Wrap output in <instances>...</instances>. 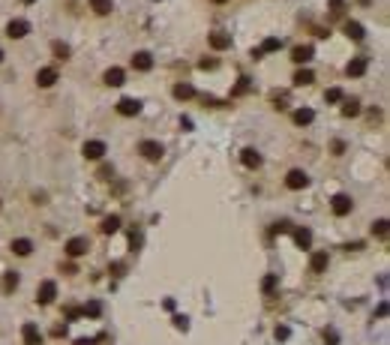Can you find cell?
Returning <instances> with one entry per match:
<instances>
[{"label": "cell", "instance_id": "6da1fadb", "mask_svg": "<svg viewBox=\"0 0 390 345\" xmlns=\"http://www.w3.org/2000/svg\"><path fill=\"white\" fill-rule=\"evenodd\" d=\"M138 150L144 153V159H150V162H159L162 159V144L159 141H141Z\"/></svg>", "mask_w": 390, "mask_h": 345}, {"label": "cell", "instance_id": "7a4b0ae2", "mask_svg": "<svg viewBox=\"0 0 390 345\" xmlns=\"http://www.w3.org/2000/svg\"><path fill=\"white\" fill-rule=\"evenodd\" d=\"M87 249H90V240L87 237H72V240H66V255H72V258L84 255Z\"/></svg>", "mask_w": 390, "mask_h": 345}, {"label": "cell", "instance_id": "3957f363", "mask_svg": "<svg viewBox=\"0 0 390 345\" xmlns=\"http://www.w3.org/2000/svg\"><path fill=\"white\" fill-rule=\"evenodd\" d=\"M54 297H57V282L45 279L42 285H39V291H36V300H39V303H51Z\"/></svg>", "mask_w": 390, "mask_h": 345}, {"label": "cell", "instance_id": "277c9868", "mask_svg": "<svg viewBox=\"0 0 390 345\" xmlns=\"http://www.w3.org/2000/svg\"><path fill=\"white\" fill-rule=\"evenodd\" d=\"M117 111H120L123 117H132V114H138V111H141V102H138V99H132V96H123L120 102H117Z\"/></svg>", "mask_w": 390, "mask_h": 345}, {"label": "cell", "instance_id": "5b68a950", "mask_svg": "<svg viewBox=\"0 0 390 345\" xmlns=\"http://www.w3.org/2000/svg\"><path fill=\"white\" fill-rule=\"evenodd\" d=\"M285 186H288V189H303V186H309V177H306V171H300V168L288 171V177H285Z\"/></svg>", "mask_w": 390, "mask_h": 345}, {"label": "cell", "instance_id": "8992f818", "mask_svg": "<svg viewBox=\"0 0 390 345\" xmlns=\"http://www.w3.org/2000/svg\"><path fill=\"white\" fill-rule=\"evenodd\" d=\"M21 336H24V345H42V333H39V327H36L33 321H27V324H24Z\"/></svg>", "mask_w": 390, "mask_h": 345}, {"label": "cell", "instance_id": "52a82bcc", "mask_svg": "<svg viewBox=\"0 0 390 345\" xmlns=\"http://www.w3.org/2000/svg\"><path fill=\"white\" fill-rule=\"evenodd\" d=\"M27 30H30V24H27L24 18H15V21H9L6 36H12V39H21V36H27Z\"/></svg>", "mask_w": 390, "mask_h": 345}, {"label": "cell", "instance_id": "ba28073f", "mask_svg": "<svg viewBox=\"0 0 390 345\" xmlns=\"http://www.w3.org/2000/svg\"><path fill=\"white\" fill-rule=\"evenodd\" d=\"M54 81H57V69L45 66V69H39V72H36V84H39V87H51Z\"/></svg>", "mask_w": 390, "mask_h": 345}, {"label": "cell", "instance_id": "9c48e42d", "mask_svg": "<svg viewBox=\"0 0 390 345\" xmlns=\"http://www.w3.org/2000/svg\"><path fill=\"white\" fill-rule=\"evenodd\" d=\"M84 156L87 159H102L105 156V141H84Z\"/></svg>", "mask_w": 390, "mask_h": 345}, {"label": "cell", "instance_id": "30bf717a", "mask_svg": "<svg viewBox=\"0 0 390 345\" xmlns=\"http://www.w3.org/2000/svg\"><path fill=\"white\" fill-rule=\"evenodd\" d=\"M123 78H126V75H123V69H120V66H111V69L105 72V84H108V87H120V84H123Z\"/></svg>", "mask_w": 390, "mask_h": 345}, {"label": "cell", "instance_id": "8fae6325", "mask_svg": "<svg viewBox=\"0 0 390 345\" xmlns=\"http://www.w3.org/2000/svg\"><path fill=\"white\" fill-rule=\"evenodd\" d=\"M351 204H354V201H351L348 195H336V198H333V213H336V216H348V213H351Z\"/></svg>", "mask_w": 390, "mask_h": 345}, {"label": "cell", "instance_id": "7c38bea8", "mask_svg": "<svg viewBox=\"0 0 390 345\" xmlns=\"http://www.w3.org/2000/svg\"><path fill=\"white\" fill-rule=\"evenodd\" d=\"M345 72L351 75V78H360V75L366 72V57H354V60L345 66Z\"/></svg>", "mask_w": 390, "mask_h": 345}, {"label": "cell", "instance_id": "4fadbf2b", "mask_svg": "<svg viewBox=\"0 0 390 345\" xmlns=\"http://www.w3.org/2000/svg\"><path fill=\"white\" fill-rule=\"evenodd\" d=\"M210 48H216V51L231 48V33H210Z\"/></svg>", "mask_w": 390, "mask_h": 345}, {"label": "cell", "instance_id": "5bb4252c", "mask_svg": "<svg viewBox=\"0 0 390 345\" xmlns=\"http://www.w3.org/2000/svg\"><path fill=\"white\" fill-rule=\"evenodd\" d=\"M240 159H243V165H246V168H258V165H261V153H258V150H252V147H246V150L240 153Z\"/></svg>", "mask_w": 390, "mask_h": 345}, {"label": "cell", "instance_id": "9a60e30c", "mask_svg": "<svg viewBox=\"0 0 390 345\" xmlns=\"http://www.w3.org/2000/svg\"><path fill=\"white\" fill-rule=\"evenodd\" d=\"M132 66H135V69H138V72H147V69H150V66H153V57H150V54H147V51H138V54H135V57H132Z\"/></svg>", "mask_w": 390, "mask_h": 345}, {"label": "cell", "instance_id": "2e32d148", "mask_svg": "<svg viewBox=\"0 0 390 345\" xmlns=\"http://www.w3.org/2000/svg\"><path fill=\"white\" fill-rule=\"evenodd\" d=\"M309 267H312V273H324L327 270V252H315L312 261H309Z\"/></svg>", "mask_w": 390, "mask_h": 345}, {"label": "cell", "instance_id": "e0dca14e", "mask_svg": "<svg viewBox=\"0 0 390 345\" xmlns=\"http://www.w3.org/2000/svg\"><path fill=\"white\" fill-rule=\"evenodd\" d=\"M312 120H315L312 108H297V111H294V123H297V126H306V123H312Z\"/></svg>", "mask_w": 390, "mask_h": 345}, {"label": "cell", "instance_id": "ac0fdd59", "mask_svg": "<svg viewBox=\"0 0 390 345\" xmlns=\"http://www.w3.org/2000/svg\"><path fill=\"white\" fill-rule=\"evenodd\" d=\"M291 60H297V63H306V60H312V45H297V48L291 51Z\"/></svg>", "mask_w": 390, "mask_h": 345}, {"label": "cell", "instance_id": "d6986e66", "mask_svg": "<svg viewBox=\"0 0 390 345\" xmlns=\"http://www.w3.org/2000/svg\"><path fill=\"white\" fill-rule=\"evenodd\" d=\"M12 252L15 255H30L33 252V243L27 237H18V240H12Z\"/></svg>", "mask_w": 390, "mask_h": 345}, {"label": "cell", "instance_id": "ffe728a7", "mask_svg": "<svg viewBox=\"0 0 390 345\" xmlns=\"http://www.w3.org/2000/svg\"><path fill=\"white\" fill-rule=\"evenodd\" d=\"M294 240H297V246L309 249V246H312V231H309V228H297V231H294Z\"/></svg>", "mask_w": 390, "mask_h": 345}, {"label": "cell", "instance_id": "44dd1931", "mask_svg": "<svg viewBox=\"0 0 390 345\" xmlns=\"http://www.w3.org/2000/svg\"><path fill=\"white\" fill-rule=\"evenodd\" d=\"M279 45H282V39H276V36H270V39H264V45L255 51V57H261V54H267V51H279Z\"/></svg>", "mask_w": 390, "mask_h": 345}, {"label": "cell", "instance_id": "7402d4cb", "mask_svg": "<svg viewBox=\"0 0 390 345\" xmlns=\"http://www.w3.org/2000/svg\"><path fill=\"white\" fill-rule=\"evenodd\" d=\"M90 9H93L96 15H108V12L114 9V3H111V0H90Z\"/></svg>", "mask_w": 390, "mask_h": 345}, {"label": "cell", "instance_id": "603a6c76", "mask_svg": "<svg viewBox=\"0 0 390 345\" xmlns=\"http://www.w3.org/2000/svg\"><path fill=\"white\" fill-rule=\"evenodd\" d=\"M315 81V75H312L309 69H300V72H294V84L297 87H306V84H312Z\"/></svg>", "mask_w": 390, "mask_h": 345}, {"label": "cell", "instance_id": "cb8c5ba5", "mask_svg": "<svg viewBox=\"0 0 390 345\" xmlns=\"http://www.w3.org/2000/svg\"><path fill=\"white\" fill-rule=\"evenodd\" d=\"M345 33H348L354 42H360V39H363V27H360L357 21H348V24H345Z\"/></svg>", "mask_w": 390, "mask_h": 345}, {"label": "cell", "instance_id": "d4e9b609", "mask_svg": "<svg viewBox=\"0 0 390 345\" xmlns=\"http://www.w3.org/2000/svg\"><path fill=\"white\" fill-rule=\"evenodd\" d=\"M117 228H120V216H105V219H102V231H105V234H114Z\"/></svg>", "mask_w": 390, "mask_h": 345}, {"label": "cell", "instance_id": "484cf974", "mask_svg": "<svg viewBox=\"0 0 390 345\" xmlns=\"http://www.w3.org/2000/svg\"><path fill=\"white\" fill-rule=\"evenodd\" d=\"M342 114H345V117H357V114H360V102L357 99H348L342 105Z\"/></svg>", "mask_w": 390, "mask_h": 345}, {"label": "cell", "instance_id": "4316f807", "mask_svg": "<svg viewBox=\"0 0 390 345\" xmlns=\"http://www.w3.org/2000/svg\"><path fill=\"white\" fill-rule=\"evenodd\" d=\"M174 96H177V99H192V96H195V87H192V84H177V87H174Z\"/></svg>", "mask_w": 390, "mask_h": 345}, {"label": "cell", "instance_id": "83f0119b", "mask_svg": "<svg viewBox=\"0 0 390 345\" xmlns=\"http://www.w3.org/2000/svg\"><path fill=\"white\" fill-rule=\"evenodd\" d=\"M15 288H18V273H12V270L3 273V291L9 294V291H15Z\"/></svg>", "mask_w": 390, "mask_h": 345}, {"label": "cell", "instance_id": "f1b7e54d", "mask_svg": "<svg viewBox=\"0 0 390 345\" xmlns=\"http://www.w3.org/2000/svg\"><path fill=\"white\" fill-rule=\"evenodd\" d=\"M51 51H54V57H57V60H66V57H69V45H66V42H54V45H51Z\"/></svg>", "mask_w": 390, "mask_h": 345}, {"label": "cell", "instance_id": "f546056e", "mask_svg": "<svg viewBox=\"0 0 390 345\" xmlns=\"http://www.w3.org/2000/svg\"><path fill=\"white\" fill-rule=\"evenodd\" d=\"M99 312H102V303H99V300H90V303L84 306V315H90V318H96Z\"/></svg>", "mask_w": 390, "mask_h": 345}, {"label": "cell", "instance_id": "4dcf8cb0", "mask_svg": "<svg viewBox=\"0 0 390 345\" xmlns=\"http://www.w3.org/2000/svg\"><path fill=\"white\" fill-rule=\"evenodd\" d=\"M372 234H375V237H387V219L372 222Z\"/></svg>", "mask_w": 390, "mask_h": 345}, {"label": "cell", "instance_id": "1f68e13d", "mask_svg": "<svg viewBox=\"0 0 390 345\" xmlns=\"http://www.w3.org/2000/svg\"><path fill=\"white\" fill-rule=\"evenodd\" d=\"M276 282H279V276H276V273H270V276H264L261 288H264V291H273V288H276Z\"/></svg>", "mask_w": 390, "mask_h": 345}, {"label": "cell", "instance_id": "d6a6232c", "mask_svg": "<svg viewBox=\"0 0 390 345\" xmlns=\"http://www.w3.org/2000/svg\"><path fill=\"white\" fill-rule=\"evenodd\" d=\"M324 99H327V102H339V99H342V90H339V87H330V90L324 93Z\"/></svg>", "mask_w": 390, "mask_h": 345}, {"label": "cell", "instance_id": "836d02e7", "mask_svg": "<svg viewBox=\"0 0 390 345\" xmlns=\"http://www.w3.org/2000/svg\"><path fill=\"white\" fill-rule=\"evenodd\" d=\"M174 327H177V330H186V327H189L186 315H174Z\"/></svg>", "mask_w": 390, "mask_h": 345}, {"label": "cell", "instance_id": "e575fe53", "mask_svg": "<svg viewBox=\"0 0 390 345\" xmlns=\"http://www.w3.org/2000/svg\"><path fill=\"white\" fill-rule=\"evenodd\" d=\"M324 342H330V345H336V342H339V336H336V330H324Z\"/></svg>", "mask_w": 390, "mask_h": 345}, {"label": "cell", "instance_id": "d590c367", "mask_svg": "<svg viewBox=\"0 0 390 345\" xmlns=\"http://www.w3.org/2000/svg\"><path fill=\"white\" fill-rule=\"evenodd\" d=\"M246 90H249V81L240 78V84H237V90H234V93H246Z\"/></svg>", "mask_w": 390, "mask_h": 345}, {"label": "cell", "instance_id": "8d00e7d4", "mask_svg": "<svg viewBox=\"0 0 390 345\" xmlns=\"http://www.w3.org/2000/svg\"><path fill=\"white\" fill-rule=\"evenodd\" d=\"M198 66H201V69H213V66H216V60H201Z\"/></svg>", "mask_w": 390, "mask_h": 345}, {"label": "cell", "instance_id": "74e56055", "mask_svg": "<svg viewBox=\"0 0 390 345\" xmlns=\"http://www.w3.org/2000/svg\"><path fill=\"white\" fill-rule=\"evenodd\" d=\"M339 6H342V0H330V9H333V12H336Z\"/></svg>", "mask_w": 390, "mask_h": 345}, {"label": "cell", "instance_id": "f35d334b", "mask_svg": "<svg viewBox=\"0 0 390 345\" xmlns=\"http://www.w3.org/2000/svg\"><path fill=\"white\" fill-rule=\"evenodd\" d=\"M75 345H93V342H90V339H78Z\"/></svg>", "mask_w": 390, "mask_h": 345}, {"label": "cell", "instance_id": "ab89813d", "mask_svg": "<svg viewBox=\"0 0 390 345\" xmlns=\"http://www.w3.org/2000/svg\"><path fill=\"white\" fill-rule=\"evenodd\" d=\"M213 3H225V0H213Z\"/></svg>", "mask_w": 390, "mask_h": 345}, {"label": "cell", "instance_id": "60d3db41", "mask_svg": "<svg viewBox=\"0 0 390 345\" xmlns=\"http://www.w3.org/2000/svg\"><path fill=\"white\" fill-rule=\"evenodd\" d=\"M24 3H33V0H24Z\"/></svg>", "mask_w": 390, "mask_h": 345}, {"label": "cell", "instance_id": "b9f144b4", "mask_svg": "<svg viewBox=\"0 0 390 345\" xmlns=\"http://www.w3.org/2000/svg\"><path fill=\"white\" fill-rule=\"evenodd\" d=\"M0 60H3V51H0Z\"/></svg>", "mask_w": 390, "mask_h": 345}]
</instances>
